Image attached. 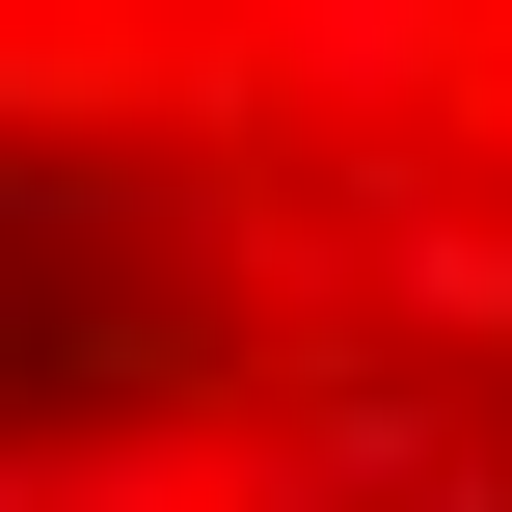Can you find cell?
I'll use <instances>...</instances> for the list:
<instances>
[{"mask_svg":"<svg viewBox=\"0 0 512 512\" xmlns=\"http://www.w3.org/2000/svg\"><path fill=\"white\" fill-rule=\"evenodd\" d=\"M351 351H405V378H512V189L351 162Z\"/></svg>","mask_w":512,"mask_h":512,"instance_id":"obj_1","label":"cell"},{"mask_svg":"<svg viewBox=\"0 0 512 512\" xmlns=\"http://www.w3.org/2000/svg\"><path fill=\"white\" fill-rule=\"evenodd\" d=\"M270 108H324L351 162H405L432 108H486V0H243Z\"/></svg>","mask_w":512,"mask_h":512,"instance_id":"obj_2","label":"cell"},{"mask_svg":"<svg viewBox=\"0 0 512 512\" xmlns=\"http://www.w3.org/2000/svg\"><path fill=\"white\" fill-rule=\"evenodd\" d=\"M270 459H297L324 512H432L459 459H486V432H459V378H405V351H324V378L270 405Z\"/></svg>","mask_w":512,"mask_h":512,"instance_id":"obj_3","label":"cell"},{"mask_svg":"<svg viewBox=\"0 0 512 512\" xmlns=\"http://www.w3.org/2000/svg\"><path fill=\"white\" fill-rule=\"evenodd\" d=\"M54 512H243V432H54Z\"/></svg>","mask_w":512,"mask_h":512,"instance_id":"obj_4","label":"cell"},{"mask_svg":"<svg viewBox=\"0 0 512 512\" xmlns=\"http://www.w3.org/2000/svg\"><path fill=\"white\" fill-rule=\"evenodd\" d=\"M0 512H54V432H0Z\"/></svg>","mask_w":512,"mask_h":512,"instance_id":"obj_5","label":"cell"},{"mask_svg":"<svg viewBox=\"0 0 512 512\" xmlns=\"http://www.w3.org/2000/svg\"><path fill=\"white\" fill-rule=\"evenodd\" d=\"M486 108H512V0H486Z\"/></svg>","mask_w":512,"mask_h":512,"instance_id":"obj_6","label":"cell"}]
</instances>
